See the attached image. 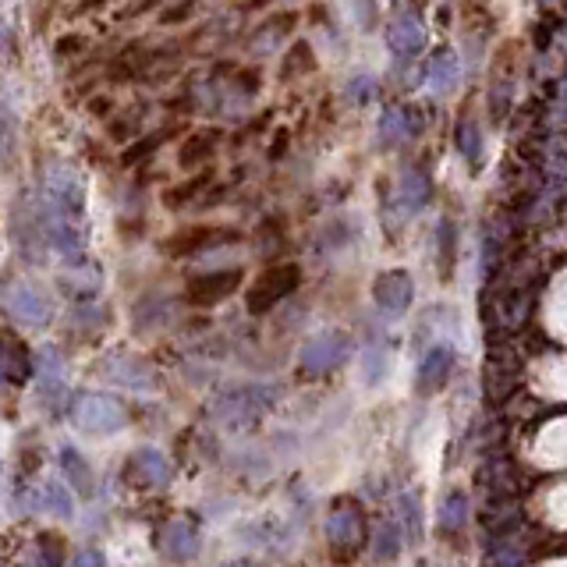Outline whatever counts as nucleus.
<instances>
[{
  "label": "nucleus",
  "instance_id": "nucleus-1",
  "mask_svg": "<svg viewBox=\"0 0 567 567\" xmlns=\"http://www.w3.org/2000/svg\"><path fill=\"white\" fill-rule=\"evenodd\" d=\"M43 227L50 249L61 252L68 266L86 263L89 227H86V181L71 164H54L43 181Z\"/></svg>",
  "mask_w": 567,
  "mask_h": 567
},
{
  "label": "nucleus",
  "instance_id": "nucleus-2",
  "mask_svg": "<svg viewBox=\"0 0 567 567\" xmlns=\"http://www.w3.org/2000/svg\"><path fill=\"white\" fill-rule=\"evenodd\" d=\"M71 415H75V422L86 429V433H117V429L128 422L121 404L110 401V397H96V394L78 397Z\"/></svg>",
  "mask_w": 567,
  "mask_h": 567
},
{
  "label": "nucleus",
  "instance_id": "nucleus-3",
  "mask_svg": "<svg viewBox=\"0 0 567 567\" xmlns=\"http://www.w3.org/2000/svg\"><path fill=\"white\" fill-rule=\"evenodd\" d=\"M43 245H50L43 213H39V206H29L22 199V206L15 210V249L22 263H43Z\"/></svg>",
  "mask_w": 567,
  "mask_h": 567
},
{
  "label": "nucleus",
  "instance_id": "nucleus-4",
  "mask_svg": "<svg viewBox=\"0 0 567 567\" xmlns=\"http://www.w3.org/2000/svg\"><path fill=\"white\" fill-rule=\"evenodd\" d=\"M25 500H29V511H47V514H57V518H75V497H71L68 490V479H43L36 482L29 493H25Z\"/></svg>",
  "mask_w": 567,
  "mask_h": 567
},
{
  "label": "nucleus",
  "instance_id": "nucleus-5",
  "mask_svg": "<svg viewBox=\"0 0 567 567\" xmlns=\"http://www.w3.org/2000/svg\"><path fill=\"white\" fill-rule=\"evenodd\" d=\"M8 312L18 319V323H25V327H47L50 316H54V309H50L47 298L39 295L36 288H29V284H22V288L11 291Z\"/></svg>",
  "mask_w": 567,
  "mask_h": 567
},
{
  "label": "nucleus",
  "instance_id": "nucleus-6",
  "mask_svg": "<svg viewBox=\"0 0 567 567\" xmlns=\"http://www.w3.org/2000/svg\"><path fill=\"white\" fill-rule=\"evenodd\" d=\"M344 351H348V344H344L341 334H319V337H312V341L305 344V351H302L305 373H327V369L341 366Z\"/></svg>",
  "mask_w": 567,
  "mask_h": 567
},
{
  "label": "nucleus",
  "instance_id": "nucleus-7",
  "mask_svg": "<svg viewBox=\"0 0 567 567\" xmlns=\"http://www.w3.org/2000/svg\"><path fill=\"white\" fill-rule=\"evenodd\" d=\"M412 277L401 270H390V273H380L373 284V298L376 305H383L387 312H404L412 305Z\"/></svg>",
  "mask_w": 567,
  "mask_h": 567
},
{
  "label": "nucleus",
  "instance_id": "nucleus-8",
  "mask_svg": "<svg viewBox=\"0 0 567 567\" xmlns=\"http://www.w3.org/2000/svg\"><path fill=\"white\" fill-rule=\"evenodd\" d=\"M295 280H298L295 266H277V270H270L266 277H259L256 291H252V298H249L252 312L270 309L273 302H280V298H284L291 288H295Z\"/></svg>",
  "mask_w": 567,
  "mask_h": 567
},
{
  "label": "nucleus",
  "instance_id": "nucleus-9",
  "mask_svg": "<svg viewBox=\"0 0 567 567\" xmlns=\"http://www.w3.org/2000/svg\"><path fill=\"white\" fill-rule=\"evenodd\" d=\"M107 380L121 383V387H128V390H153L156 387L149 366H146V362H139V358H110V362H107Z\"/></svg>",
  "mask_w": 567,
  "mask_h": 567
},
{
  "label": "nucleus",
  "instance_id": "nucleus-10",
  "mask_svg": "<svg viewBox=\"0 0 567 567\" xmlns=\"http://www.w3.org/2000/svg\"><path fill=\"white\" fill-rule=\"evenodd\" d=\"M57 465H61L68 486H75L82 497H93V493H96V475H93V468H89V461L82 458L75 447H61V454H57Z\"/></svg>",
  "mask_w": 567,
  "mask_h": 567
},
{
  "label": "nucleus",
  "instance_id": "nucleus-11",
  "mask_svg": "<svg viewBox=\"0 0 567 567\" xmlns=\"http://www.w3.org/2000/svg\"><path fill=\"white\" fill-rule=\"evenodd\" d=\"M327 532L334 546H358L366 539V521H362V514L355 507H341V511L330 514Z\"/></svg>",
  "mask_w": 567,
  "mask_h": 567
},
{
  "label": "nucleus",
  "instance_id": "nucleus-12",
  "mask_svg": "<svg viewBox=\"0 0 567 567\" xmlns=\"http://www.w3.org/2000/svg\"><path fill=\"white\" fill-rule=\"evenodd\" d=\"M0 373L8 383H29V376H36V358H29L18 341H0Z\"/></svg>",
  "mask_w": 567,
  "mask_h": 567
},
{
  "label": "nucleus",
  "instance_id": "nucleus-13",
  "mask_svg": "<svg viewBox=\"0 0 567 567\" xmlns=\"http://www.w3.org/2000/svg\"><path fill=\"white\" fill-rule=\"evenodd\" d=\"M451 369H454V351L433 348L419 366V387L426 390V394L429 390H440L443 383H447V376H451Z\"/></svg>",
  "mask_w": 567,
  "mask_h": 567
},
{
  "label": "nucleus",
  "instance_id": "nucleus-14",
  "mask_svg": "<svg viewBox=\"0 0 567 567\" xmlns=\"http://www.w3.org/2000/svg\"><path fill=\"white\" fill-rule=\"evenodd\" d=\"M390 47L401 57H415L426 47V32H422V25L415 22V18H397V22L390 25Z\"/></svg>",
  "mask_w": 567,
  "mask_h": 567
},
{
  "label": "nucleus",
  "instance_id": "nucleus-15",
  "mask_svg": "<svg viewBox=\"0 0 567 567\" xmlns=\"http://www.w3.org/2000/svg\"><path fill=\"white\" fill-rule=\"evenodd\" d=\"M429 195H433V188H429L426 174H419V171L404 174V181H401V210L419 213L422 206L429 202Z\"/></svg>",
  "mask_w": 567,
  "mask_h": 567
},
{
  "label": "nucleus",
  "instance_id": "nucleus-16",
  "mask_svg": "<svg viewBox=\"0 0 567 567\" xmlns=\"http://www.w3.org/2000/svg\"><path fill=\"white\" fill-rule=\"evenodd\" d=\"M234 284H238V273H213V277L195 280L192 298H195V302H202V305H210V302H217V298H224Z\"/></svg>",
  "mask_w": 567,
  "mask_h": 567
},
{
  "label": "nucleus",
  "instance_id": "nucleus-17",
  "mask_svg": "<svg viewBox=\"0 0 567 567\" xmlns=\"http://www.w3.org/2000/svg\"><path fill=\"white\" fill-rule=\"evenodd\" d=\"M135 472L149 482V486H167L171 479V465L160 451H139L135 454Z\"/></svg>",
  "mask_w": 567,
  "mask_h": 567
},
{
  "label": "nucleus",
  "instance_id": "nucleus-18",
  "mask_svg": "<svg viewBox=\"0 0 567 567\" xmlns=\"http://www.w3.org/2000/svg\"><path fill=\"white\" fill-rule=\"evenodd\" d=\"M426 82L433 93H447V89H454V82H458V61H454L451 54H436L433 64H429L426 71Z\"/></svg>",
  "mask_w": 567,
  "mask_h": 567
},
{
  "label": "nucleus",
  "instance_id": "nucleus-19",
  "mask_svg": "<svg viewBox=\"0 0 567 567\" xmlns=\"http://www.w3.org/2000/svg\"><path fill=\"white\" fill-rule=\"evenodd\" d=\"M164 550L171 557H188L195 550V529L188 521H171L164 532Z\"/></svg>",
  "mask_w": 567,
  "mask_h": 567
},
{
  "label": "nucleus",
  "instance_id": "nucleus-20",
  "mask_svg": "<svg viewBox=\"0 0 567 567\" xmlns=\"http://www.w3.org/2000/svg\"><path fill=\"white\" fill-rule=\"evenodd\" d=\"M36 383H39V401L47 404L50 412H61L64 401H68V383H64V373L36 376Z\"/></svg>",
  "mask_w": 567,
  "mask_h": 567
},
{
  "label": "nucleus",
  "instance_id": "nucleus-21",
  "mask_svg": "<svg viewBox=\"0 0 567 567\" xmlns=\"http://www.w3.org/2000/svg\"><path fill=\"white\" fill-rule=\"evenodd\" d=\"M412 132H415L412 114H401V110H390V114L380 121V135L387 142H401V139H408Z\"/></svg>",
  "mask_w": 567,
  "mask_h": 567
},
{
  "label": "nucleus",
  "instance_id": "nucleus-22",
  "mask_svg": "<svg viewBox=\"0 0 567 567\" xmlns=\"http://www.w3.org/2000/svg\"><path fill=\"white\" fill-rule=\"evenodd\" d=\"M465 514H468V500L461 493H447L440 507V525L443 529H461L465 525Z\"/></svg>",
  "mask_w": 567,
  "mask_h": 567
},
{
  "label": "nucleus",
  "instance_id": "nucleus-23",
  "mask_svg": "<svg viewBox=\"0 0 567 567\" xmlns=\"http://www.w3.org/2000/svg\"><path fill=\"white\" fill-rule=\"evenodd\" d=\"M461 146H465V153L472 156V160H475V156H479V132H475L472 125L461 128Z\"/></svg>",
  "mask_w": 567,
  "mask_h": 567
},
{
  "label": "nucleus",
  "instance_id": "nucleus-24",
  "mask_svg": "<svg viewBox=\"0 0 567 567\" xmlns=\"http://www.w3.org/2000/svg\"><path fill=\"white\" fill-rule=\"evenodd\" d=\"M380 553L383 557H390V553L397 550V532H394V525H383V532H380Z\"/></svg>",
  "mask_w": 567,
  "mask_h": 567
},
{
  "label": "nucleus",
  "instance_id": "nucleus-25",
  "mask_svg": "<svg viewBox=\"0 0 567 567\" xmlns=\"http://www.w3.org/2000/svg\"><path fill=\"white\" fill-rule=\"evenodd\" d=\"M8 50H11V29L0 22V54H8Z\"/></svg>",
  "mask_w": 567,
  "mask_h": 567
},
{
  "label": "nucleus",
  "instance_id": "nucleus-26",
  "mask_svg": "<svg viewBox=\"0 0 567 567\" xmlns=\"http://www.w3.org/2000/svg\"><path fill=\"white\" fill-rule=\"evenodd\" d=\"M75 564H103V557L100 553H78Z\"/></svg>",
  "mask_w": 567,
  "mask_h": 567
},
{
  "label": "nucleus",
  "instance_id": "nucleus-27",
  "mask_svg": "<svg viewBox=\"0 0 567 567\" xmlns=\"http://www.w3.org/2000/svg\"><path fill=\"white\" fill-rule=\"evenodd\" d=\"M4 383H8V376H4V373H0V387H4Z\"/></svg>",
  "mask_w": 567,
  "mask_h": 567
},
{
  "label": "nucleus",
  "instance_id": "nucleus-28",
  "mask_svg": "<svg viewBox=\"0 0 567 567\" xmlns=\"http://www.w3.org/2000/svg\"><path fill=\"white\" fill-rule=\"evenodd\" d=\"M86 4H96V0H86Z\"/></svg>",
  "mask_w": 567,
  "mask_h": 567
}]
</instances>
